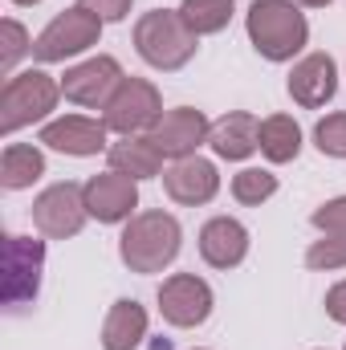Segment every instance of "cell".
Listing matches in <instances>:
<instances>
[{"label":"cell","instance_id":"6da1fadb","mask_svg":"<svg viewBox=\"0 0 346 350\" xmlns=\"http://www.w3.org/2000/svg\"><path fill=\"white\" fill-rule=\"evenodd\" d=\"M118 253L131 273H159L179 257V224L168 212H139L131 216Z\"/></svg>","mask_w":346,"mask_h":350},{"label":"cell","instance_id":"7a4b0ae2","mask_svg":"<svg viewBox=\"0 0 346 350\" xmlns=\"http://www.w3.org/2000/svg\"><path fill=\"white\" fill-rule=\"evenodd\" d=\"M249 37H253L261 57L289 62L306 45L310 25H306V16L297 12L293 0H253V8H249Z\"/></svg>","mask_w":346,"mask_h":350},{"label":"cell","instance_id":"3957f363","mask_svg":"<svg viewBox=\"0 0 346 350\" xmlns=\"http://www.w3.org/2000/svg\"><path fill=\"white\" fill-rule=\"evenodd\" d=\"M196 45H200V37L183 25L179 12H168V8L147 12L135 25V49L155 70H179V66H187L196 57Z\"/></svg>","mask_w":346,"mask_h":350},{"label":"cell","instance_id":"277c9868","mask_svg":"<svg viewBox=\"0 0 346 350\" xmlns=\"http://www.w3.org/2000/svg\"><path fill=\"white\" fill-rule=\"evenodd\" d=\"M57 94H62V86L49 74H41V70H29V74L8 78V86L0 94V131L12 135V131H21L29 122L45 118L53 110Z\"/></svg>","mask_w":346,"mask_h":350},{"label":"cell","instance_id":"5b68a950","mask_svg":"<svg viewBox=\"0 0 346 350\" xmlns=\"http://www.w3.org/2000/svg\"><path fill=\"white\" fill-rule=\"evenodd\" d=\"M45 269V245L33 237H4V306L8 314H21L37 301Z\"/></svg>","mask_w":346,"mask_h":350},{"label":"cell","instance_id":"8992f818","mask_svg":"<svg viewBox=\"0 0 346 350\" xmlns=\"http://www.w3.org/2000/svg\"><path fill=\"white\" fill-rule=\"evenodd\" d=\"M98 33H102V21H98L94 12H86L82 4H78V8H66V12H57V16L45 25V33L33 41V57H37V62H66V57L90 49V45H98Z\"/></svg>","mask_w":346,"mask_h":350},{"label":"cell","instance_id":"52a82bcc","mask_svg":"<svg viewBox=\"0 0 346 350\" xmlns=\"http://www.w3.org/2000/svg\"><path fill=\"white\" fill-rule=\"evenodd\" d=\"M159 118H163L159 90L151 86V82H143V78H122L118 90L110 94V102H106V118H102V122L127 139V135L151 131Z\"/></svg>","mask_w":346,"mask_h":350},{"label":"cell","instance_id":"ba28073f","mask_svg":"<svg viewBox=\"0 0 346 350\" xmlns=\"http://www.w3.org/2000/svg\"><path fill=\"white\" fill-rule=\"evenodd\" d=\"M90 208H86V191L78 183H53L49 191L37 196L33 204V224L53 237V241H66V237H78L82 224H86Z\"/></svg>","mask_w":346,"mask_h":350},{"label":"cell","instance_id":"9c48e42d","mask_svg":"<svg viewBox=\"0 0 346 350\" xmlns=\"http://www.w3.org/2000/svg\"><path fill=\"white\" fill-rule=\"evenodd\" d=\"M159 314L172 326H200L212 314V289L208 281L191 277V273H175L159 285Z\"/></svg>","mask_w":346,"mask_h":350},{"label":"cell","instance_id":"30bf717a","mask_svg":"<svg viewBox=\"0 0 346 350\" xmlns=\"http://www.w3.org/2000/svg\"><path fill=\"white\" fill-rule=\"evenodd\" d=\"M208 131H212V122H208L200 110L179 106V110H168V114L151 126L147 139H151L163 155H172V159H187V155H196L200 143H208Z\"/></svg>","mask_w":346,"mask_h":350},{"label":"cell","instance_id":"8fae6325","mask_svg":"<svg viewBox=\"0 0 346 350\" xmlns=\"http://www.w3.org/2000/svg\"><path fill=\"white\" fill-rule=\"evenodd\" d=\"M82 191H86L90 216L102 220V224H118L139 208V187H135L131 175H118V172L94 175V179H86Z\"/></svg>","mask_w":346,"mask_h":350},{"label":"cell","instance_id":"7c38bea8","mask_svg":"<svg viewBox=\"0 0 346 350\" xmlns=\"http://www.w3.org/2000/svg\"><path fill=\"white\" fill-rule=\"evenodd\" d=\"M118 82H122V70L114 57H90L62 78V94L78 106H106Z\"/></svg>","mask_w":346,"mask_h":350},{"label":"cell","instance_id":"4fadbf2b","mask_svg":"<svg viewBox=\"0 0 346 350\" xmlns=\"http://www.w3.org/2000/svg\"><path fill=\"white\" fill-rule=\"evenodd\" d=\"M338 90V70H334V57L330 53H310L293 66L289 74V94L297 106H326Z\"/></svg>","mask_w":346,"mask_h":350},{"label":"cell","instance_id":"5bb4252c","mask_svg":"<svg viewBox=\"0 0 346 350\" xmlns=\"http://www.w3.org/2000/svg\"><path fill=\"white\" fill-rule=\"evenodd\" d=\"M163 187L175 204H208L220 187V175L208 159L200 155H187V159H175L172 167L163 172Z\"/></svg>","mask_w":346,"mask_h":350},{"label":"cell","instance_id":"9a60e30c","mask_svg":"<svg viewBox=\"0 0 346 350\" xmlns=\"http://www.w3.org/2000/svg\"><path fill=\"white\" fill-rule=\"evenodd\" d=\"M106 122H94L82 114H70V118H57L41 131V143L53 147V151H66V155H98L106 147Z\"/></svg>","mask_w":346,"mask_h":350},{"label":"cell","instance_id":"2e32d148","mask_svg":"<svg viewBox=\"0 0 346 350\" xmlns=\"http://www.w3.org/2000/svg\"><path fill=\"white\" fill-rule=\"evenodd\" d=\"M245 253H249L245 224H237L228 216H216V220L204 224V232H200V257L212 269H232V265L245 261Z\"/></svg>","mask_w":346,"mask_h":350},{"label":"cell","instance_id":"e0dca14e","mask_svg":"<svg viewBox=\"0 0 346 350\" xmlns=\"http://www.w3.org/2000/svg\"><path fill=\"white\" fill-rule=\"evenodd\" d=\"M257 135H261L257 118L245 114V110H232V114H224L220 122H212L208 143H212V151H216L220 159H249V155L261 147Z\"/></svg>","mask_w":346,"mask_h":350},{"label":"cell","instance_id":"ac0fdd59","mask_svg":"<svg viewBox=\"0 0 346 350\" xmlns=\"http://www.w3.org/2000/svg\"><path fill=\"white\" fill-rule=\"evenodd\" d=\"M147 338V310L131 297L114 301V310L106 314V326H102V347L106 350H135Z\"/></svg>","mask_w":346,"mask_h":350},{"label":"cell","instance_id":"d6986e66","mask_svg":"<svg viewBox=\"0 0 346 350\" xmlns=\"http://www.w3.org/2000/svg\"><path fill=\"white\" fill-rule=\"evenodd\" d=\"M110 172L131 175V179H147V175L163 172V151L151 143V139H122L110 147Z\"/></svg>","mask_w":346,"mask_h":350},{"label":"cell","instance_id":"ffe728a7","mask_svg":"<svg viewBox=\"0 0 346 350\" xmlns=\"http://www.w3.org/2000/svg\"><path fill=\"white\" fill-rule=\"evenodd\" d=\"M257 143H261V151H265V159L289 163V159H297V151H302V126H297L289 114H273V118L261 122Z\"/></svg>","mask_w":346,"mask_h":350},{"label":"cell","instance_id":"44dd1931","mask_svg":"<svg viewBox=\"0 0 346 350\" xmlns=\"http://www.w3.org/2000/svg\"><path fill=\"white\" fill-rule=\"evenodd\" d=\"M41 172H45V159H41L37 147H25V143H8L4 147V155H0V183L8 191L29 187L33 179H41Z\"/></svg>","mask_w":346,"mask_h":350},{"label":"cell","instance_id":"7402d4cb","mask_svg":"<svg viewBox=\"0 0 346 350\" xmlns=\"http://www.w3.org/2000/svg\"><path fill=\"white\" fill-rule=\"evenodd\" d=\"M179 16L183 25L204 37V33H220L228 21H232V0H183L179 4Z\"/></svg>","mask_w":346,"mask_h":350},{"label":"cell","instance_id":"603a6c76","mask_svg":"<svg viewBox=\"0 0 346 350\" xmlns=\"http://www.w3.org/2000/svg\"><path fill=\"white\" fill-rule=\"evenodd\" d=\"M273 191H277V175L261 172V167H245V172L232 179V196L241 204H265Z\"/></svg>","mask_w":346,"mask_h":350},{"label":"cell","instance_id":"cb8c5ba5","mask_svg":"<svg viewBox=\"0 0 346 350\" xmlns=\"http://www.w3.org/2000/svg\"><path fill=\"white\" fill-rule=\"evenodd\" d=\"M314 143H318L322 155L346 159V114H326V118L314 126Z\"/></svg>","mask_w":346,"mask_h":350},{"label":"cell","instance_id":"d4e9b609","mask_svg":"<svg viewBox=\"0 0 346 350\" xmlns=\"http://www.w3.org/2000/svg\"><path fill=\"white\" fill-rule=\"evenodd\" d=\"M310 269H343L346 265V232H326V241H318L306 253Z\"/></svg>","mask_w":346,"mask_h":350},{"label":"cell","instance_id":"484cf974","mask_svg":"<svg viewBox=\"0 0 346 350\" xmlns=\"http://www.w3.org/2000/svg\"><path fill=\"white\" fill-rule=\"evenodd\" d=\"M0 45H4V49H0V70H4V74L16 66V57H21L25 49H33V45H29V33H25L16 21H4V25H0Z\"/></svg>","mask_w":346,"mask_h":350},{"label":"cell","instance_id":"4316f807","mask_svg":"<svg viewBox=\"0 0 346 350\" xmlns=\"http://www.w3.org/2000/svg\"><path fill=\"white\" fill-rule=\"evenodd\" d=\"M314 224H318L322 232H346V196L322 204V208L314 212Z\"/></svg>","mask_w":346,"mask_h":350},{"label":"cell","instance_id":"83f0119b","mask_svg":"<svg viewBox=\"0 0 346 350\" xmlns=\"http://www.w3.org/2000/svg\"><path fill=\"white\" fill-rule=\"evenodd\" d=\"M86 12H94L98 21H122L131 12V0H78Z\"/></svg>","mask_w":346,"mask_h":350},{"label":"cell","instance_id":"f1b7e54d","mask_svg":"<svg viewBox=\"0 0 346 350\" xmlns=\"http://www.w3.org/2000/svg\"><path fill=\"white\" fill-rule=\"evenodd\" d=\"M326 314H330L334 322H343V326H346V281H338V285L326 293Z\"/></svg>","mask_w":346,"mask_h":350},{"label":"cell","instance_id":"f546056e","mask_svg":"<svg viewBox=\"0 0 346 350\" xmlns=\"http://www.w3.org/2000/svg\"><path fill=\"white\" fill-rule=\"evenodd\" d=\"M297 4H310V8H326L330 0H297Z\"/></svg>","mask_w":346,"mask_h":350},{"label":"cell","instance_id":"4dcf8cb0","mask_svg":"<svg viewBox=\"0 0 346 350\" xmlns=\"http://www.w3.org/2000/svg\"><path fill=\"white\" fill-rule=\"evenodd\" d=\"M12 4H37V0H12Z\"/></svg>","mask_w":346,"mask_h":350}]
</instances>
